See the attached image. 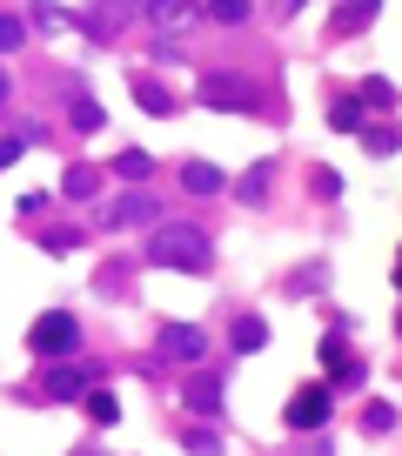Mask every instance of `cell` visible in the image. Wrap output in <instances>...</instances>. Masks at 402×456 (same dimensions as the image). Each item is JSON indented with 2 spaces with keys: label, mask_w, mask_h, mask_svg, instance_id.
Listing matches in <instances>:
<instances>
[{
  "label": "cell",
  "mask_w": 402,
  "mask_h": 456,
  "mask_svg": "<svg viewBox=\"0 0 402 456\" xmlns=\"http://www.w3.org/2000/svg\"><path fill=\"white\" fill-rule=\"evenodd\" d=\"M188 456H222V443H215V429H188Z\"/></svg>",
  "instance_id": "obj_19"
},
{
  "label": "cell",
  "mask_w": 402,
  "mask_h": 456,
  "mask_svg": "<svg viewBox=\"0 0 402 456\" xmlns=\"http://www.w3.org/2000/svg\"><path fill=\"white\" fill-rule=\"evenodd\" d=\"M328 128H335V135H362V114H356V101H335V114H328Z\"/></svg>",
  "instance_id": "obj_14"
},
{
  "label": "cell",
  "mask_w": 402,
  "mask_h": 456,
  "mask_svg": "<svg viewBox=\"0 0 402 456\" xmlns=\"http://www.w3.org/2000/svg\"><path fill=\"white\" fill-rule=\"evenodd\" d=\"M389 423H396V410H389V403H369V429H375V436H382Z\"/></svg>",
  "instance_id": "obj_24"
},
{
  "label": "cell",
  "mask_w": 402,
  "mask_h": 456,
  "mask_svg": "<svg viewBox=\"0 0 402 456\" xmlns=\"http://www.w3.org/2000/svg\"><path fill=\"white\" fill-rule=\"evenodd\" d=\"M67 195H75V201L94 195V175H88V168H75V175H67Z\"/></svg>",
  "instance_id": "obj_23"
},
{
  "label": "cell",
  "mask_w": 402,
  "mask_h": 456,
  "mask_svg": "<svg viewBox=\"0 0 402 456\" xmlns=\"http://www.w3.org/2000/svg\"><path fill=\"white\" fill-rule=\"evenodd\" d=\"M322 423H328V389L322 382L288 396V429H322Z\"/></svg>",
  "instance_id": "obj_4"
},
{
  "label": "cell",
  "mask_w": 402,
  "mask_h": 456,
  "mask_svg": "<svg viewBox=\"0 0 402 456\" xmlns=\"http://www.w3.org/2000/svg\"><path fill=\"white\" fill-rule=\"evenodd\" d=\"M181 188H188V195H215V188H222V168L215 161H188L181 168Z\"/></svg>",
  "instance_id": "obj_6"
},
{
  "label": "cell",
  "mask_w": 402,
  "mask_h": 456,
  "mask_svg": "<svg viewBox=\"0 0 402 456\" xmlns=\"http://www.w3.org/2000/svg\"><path fill=\"white\" fill-rule=\"evenodd\" d=\"M362 20H375V0H349V7H343V14H335V28H362Z\"/></svg>",
  "instance_id": "obj_16"
},
{
  "label": "cell",
  "mask_w": 402,
  "mask_h": 456,
  "mask_svg": "<svg viewBox=\"0 0 402 456\" xmlns=\"http://www.w3.org/2000/svg\"><path fill=\"white\" fill-rule=\"evenodd\" d=\"M0 101H7V75H0Z\"/></svg>",
  "instance_id": "obj_25"
},
{
  "label": "cell",
  "mask_w": 402,
  "mask_h": 456,
  "mask_svg": "<svg viewBox=\"0 0 402 456\" xmlns=\"http://www.w3.org/2000/svg\"><path fill=\"white\" fill-rule=\"evenodd\" d=\"M188 403H194V410H222V382H215V376H194L188 382Z\"/></svg>",
  "instance_id": "obj_11"
},
{
  "label": "cell",
  "mask_w": 402,
  "mask_h": 456,
  "mask_svg": "<svg viewBox=\"0 0 402 456\" xmlns=\"http://www.w3.org/2000/svg\"><path fill=\"white\" fill-rule=\"evenodd\" d=\"M134 101L148 107V114H175V107H168V88H162V81H148V75H134Z\"/></svg>",
  "instance_id": "obj_8"
},
{
  "label": "cell",
  "mask_w": 402,
  "mask_h": 456,
  "mask_svg": "<svg viewBox=\"0 0 402 456\" xmlns=\"http://www.w3.org/2000/svg\"><path fill=\"white\" fill-rule=\"evenodd\" d=\"M162 356H181V363H201V356H209V335L194 329V322H168V329H162Z\"/></svg>",
  "instance_id": "obj_5"
},
{
  "label": "cell",
  "mask_w": 402,
  "mask_h": 456,
  "mask_svg": "<svg viewBox=\"0 0 402 456\" xmlns=\"http://www.w3.org/2000/svg\"><path fill=\"white\" fill-rule=\"evenodd\" d=\"M88 416H94V423H114V396H107V389H88Z\"/></svg>",
  "instance_id": "obj_18"
},
{
  "label": "cell",
  "mask_w": 402,
  "mask_h": 456,
  "mask_svg": "<svg viewBox=\"0 0 402 456\" xmlns=\"http://www.w3.org/2000/svg\"><path fill=\"white\" fill-rule=\"evenodd\" d=\"M148 215H154V201H148V195H121L107 222H148Z\"/></svg>",
  "instance_id": "obj_12"
},
{
  "label": "cell",
  "mask_w": 402,
  "mask_h": 456,
  "mask_svg": "<svg viewBox=\"0 0 402 456\" xmlns=\"http://www.w3.org/2000/svg\"><path fill=\"white\" fill-rule=\"evenodd\" d=\"M209 235L201 228H188V222H168V228H154L148 235V262L154 269H175V275H201L209 269Z\"/></svg>",
  "instance_id": "obj_1"
},
{
  "label": "cell",
  "mask_w": 402,
  "mask_h": 456,
  "mask_svg": "<svg viewBox=\"0 0 402 456\" xmlns=\"http://www.w3.org/2000/svg\"><path fill=\"white\" fill-rule=\"evenodd\" d=\"M20 41H28V28H20V20H0V54H14Z\"/></svg>",
  "instance_id": "obj_21"
},
{
  "label": "cell",
  "mask_w": 402,
  "mask_h": 456,
  "mask_svg": "<svg viewBox=\"0 0 402 456\" xmlns=\"http://www.w3.org/2000/svg\"><path fill=\"white\" fill-rule=\"evenodd\" d=\"M148 14L162 20V28H188V20L201 14V7H181V0H148Z\"/></svg>",
  "instance_id": "obj_10"
},
{
  "label": "cell",
  "mask_w": 402,
  "mask_h": 456,
  "mask_svg": "<svg viewBox=\"0 0 402 456\" xmlns=\"http://www.w3.org/2000/svg\"><path fill=\"white\" fill-rule=\"evenodd\" d=\"M201 101H215V107H255V81H241V75H209L201 81Z\"/></svg>",
  "instance_id": "obj_3"
},
{
  "label": "cell",
  "mask_w": 402,
  "mask_h": 456,
  "mask_svg": "<svg viewBox=\"0 0 402 456\" xmlns=\"http://www.w3.org/2000/svg\"><path fill=\"white\" fill-rule=\"evenodd\" d=\"M47 396H60V403H67V396H88V369H54V376H47Z\"/></svg>",
  "instance_id": "obj_9"
},
{
  "label": "cell",
  "mask_w": 402,
  "mask_h": 456,
  "mask_svg": "<svg viewBox=\"0 0 402 456\" xmlns=\"http://www.w3.org/2000/svg\"><path fill=\"white\" fill-rule=\"evenodd\" d=\"M121 175H128V182H148V175H154V154L128 148V154H121Z\"/></svg>",
  "instance_id": "obj_13"
},
{
  "label": "cell",
  "mask_w": 402,
  "mask_h": 456,
  "mask_svg": "<svg viewBox=\"0 0 402 456\" xmlns=\"http://www.w3.org/2000/svg\"><path fill=\"white\" fill-rule=\"evenodd\" d=\"M28 342H34V356H67V350H81V322L75 316H41Z\"/></svg>",
  "instance_id": "obj_2"
},
{
  "label": "cell",
  "mask_w": 402,
  "mask_h": 456,
  "mask_svg": "<svg viewBox=\"0 0 402 456\" xmlns=\"http://www.w3.org/2000/svg\"><path fill=\"white\" fill-rule=\"evenodd\" d=\"M262 342H268V329H262L255 316H248V322H235V350H241V356H248V350H262Z\"/></svg>",
  "instance_id": "obj_15"
},
{
  "label": "cell",
  "mask_w": 402,
  "mask_h": 456,
  "mask_svg": "<svg viewBox=\"0 0 402 456\" xmlns=\"http://www.w3.org/2000/svg\"><path fill=\"white\" fill-rule=\"evenodd\" d=\"M209 14L222 20V28H241V20H248V0H215Z\"/></svg>",
  "instance_id": "obj_17"
},
{
  "label": "cell",
  "mask_w": 402,
  "mask_h": 456,
  "mask_svg": "<svg viewBox=\"0 0 402 456\" xmlns=\"http://www.w3.org/2000/svg\"><path fill=\"white\" fill-rule=\"evenodd\" d=\"M322 363L335 369V382H362V369L349 363V350H343V335H328V342H322Z\"/></svg>",
  "instance_id": "obj_7"
},
{
  "label": "cell",
  "mask_w": 402,
  "mask_h": 456,
  "mask_svg": "<svg viewBox=\"0 0 402 456\" xmlns=\"http://www.w3.org/2000/svg\"><path fill=\"white\" fill-rule=\"evenodd\" d=\"M75 128H81V135H88V128H101V107H94L88 94H81V101H75Z\"/></svg>",
  "instance_id": "obj_20"
},
{
  "label": "cell",
  "mask_w": 402,
  "mask_h": 456,
  "mask_svg": "<svg viewBox=\"0 0 402 456\" xmlns=\"http://www.w3.org/2000/svg\"><path fill=\"white\" fill-rule=\"evenodd\" d=\"M20 148H28V135H7V141H0V168H14Z\"/></svg>",
  "instance_id": "obj_22"
}]
</instances>
